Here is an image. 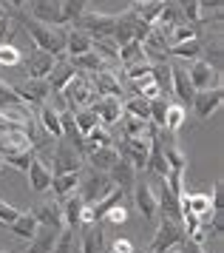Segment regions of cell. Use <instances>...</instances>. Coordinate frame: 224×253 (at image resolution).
Masks as SVG:
<instances>
[{
	"instance_id": "6da1fadb",
	"label": "cell",
	"mask_w": 224,
	"mask_h": 253,
	"mask_svg": "<svg viewBox=\"0 0 224 253\" xmlns=\"http://www.w3.org/2000/svg\"><path fill=\"white\" fill-rule=\"evenodd\" d=\"M63 100H66L68 111H79V108H91V105L97 103V88H94V83H91L88 74H82V71H77L71 80H68V85L63 88Z\"/></svg>"
},
{
	"instance_id": "7a4b0ae2",
	"label": "cell",
	"mask_w": 224,
	"mask_h": 253,
	"mask_svg": "<svg viewBox=\"0 0 224 253\" xmlns=\"http://www.w3.org/2000/svg\"><path fill=\"white\" fill-rule=\"evenodd\" d=\"M150 29L153 26L145 23V20H139V14L134 12V9H128V12L116 14V23H113V32L111 37L119 43V46H125V43H145V37L150 35Z\"/></svg>"
},
{
	"instance_id": "3957f363",
	"label": "cell",
	"mask_w": 224,
	"mask_h": 253,
	"mask_svg": "<svg viewBox=\"0 0 224 253\" xmlns=\"http://www.w3.org/2000/svg\"><path fill=\"white\" fill-rule=\"evenodd\" d=\"M156 233H153V239H150V248L148 253H168L173 248H179L182 242L187 239V233L182 228V222H173V219H165L159 216L156 219Z\"/></svg>"
},
{
	"instance_id": "277c9868",
	"label": "cell",
	"mask_w": 224,
	"mask_h": 253,
	"mask_svg": "<svg viewBox=\"0 0 224 253\" xmlns=\"http://www.w3.org/2000/svg\"><path fill=\"white\" fill-rule=\"evenodd\" d=\"M113 188L111 176L102 171H94V168H88L85 171V176H79V185H77V194L82 196V202L85 205H94L97 199H102V196L108 194Z\"/></svg>"
},
{
	"instance_id": "5b68a950",
	"label": "cell",
	"mask_w": 224,
	"mask_h": 253,
	"mask_svg": "<svg viewBox=\"0 0 224 253\" xmlns=\"http://www.w3.org/2000/svg\"><path fill=\"white\" fill-rule=\"evenodd\" d=\"M113 23H116V14L111 12H85L79 20H74V29L91 37H111Z\"/></svg>"
},
{
	"instance_id": "8992f818",
	"label": "cell",
	"mask_w": 224,
	"mask_h": 253,
	"mask_svg": "<svg viewBox=\"0 0 224 253\" xmlns=\"http://www.w3.org/2000/svg\"><path fill=\"white\" fill-rule=\"evenodd\" d=\"M29 17L37 20V23H45V26H66L63 20V6L60 0H29Z\"/></svg>"
},
{
	"instance_id": "52a82bcc",
	"label": "cell",
	"mask_w": 224,
	"mask_h": 253,
	"mask_svg": "<svg viewBox=\"0 0 224 253\" xmlns=\"http://www.w3.org/2000/svg\"><path fill=\"white\" fill-rule=\"evenodd\" d=\"M82 157H79L77 151L68 145L66 139H57L54 145V157H51V173H74L82 168Z\"/></svg>"
},
{
	"instance_id": "ba28073f",
	"label": "cell",
	"mask_w": 224,
	"mask_h": 253,
	"mask_svg": "<svg viewBox=\"0 0 224 253\" xmlns=\"http://www.w3.org/2000/svg\"><path fill=\"white\" fill-rule=\"evenodd\" d=\"M224 103V88L222 85H210V88H204V91H196L193 94V108H196V117H202V120H210V117L222 108Z\"/></svg>"
},
{
	"instance_id": "9c48e42d",
	"label": "cell",
	"mask_w": 224,
	"mask_h": 253,
	"mask_svg": "<svg viewBox=\"0 0 224 253\" xmlns=\"http://www.w3.org/2000/svg\"><path fill=\"white\" fill-rule=\"evenodd\" d=\"M134 205H136V211L142 213V219H148V222H156L159 219L156 191L148 182H142V179H136V185H134Z\"/></svg>"
},
{
	"instance_id": "30bf717a",
	"label": "cell",
	"mask_w": 224,
	"mask_h": 253,
	"mask_svg": "<svg viewBox=\"0 0 224 253\" xmlns=\"http://www.w3.org/2000/svg\"><path fill=\"white\" fill-rule=\"evenodd\" d=\"M91 111L100 117V126L111 128L116 126L119 120H122V97H111V94H102V97H97V103L91 105Z\"/></svg>"
},
{
	"instance_id": "8fae6325",
	"label": "cell",
	"mask_w": 224,
	"mask_h": 253,
	"mask_svg": "<svg viewBox=\"0 0 224 253\" xmlns=\"http://www.w3.org/2000/svg\"><path fill=\"white\" fill-rule=\"evenodd\" d=\"M14 91H17V97H20L23 103L29 105H40L48 103V97H51V85H48V80H34V77H29L26 83H20V85H14Z\"/></svg>"
},
{
	"instance_id": "7c38bea8",
	"label": "cell",
	"mask_w": 224,
	"mask_h": 253,
	"mask_svg": "<svg viewBox=\"0 0 224 253\" xmlns=\"http://www.w3.org/2000/svg\"><path fill=\"white\" fill-rule=\"evenodd\" d=\"M148 142H150V139H142V137H125L122 142H119L116 154H119L122 160L131 162L136 171H142V168H145V162H148Z\"/></svg>"
},
{
	"instance_id": "4fadbf2b",
	"label": "cell",
	"mask_w": 224,
	"mask_h": 253,
	"mask_svg": "<svg viewBox=\"0 0 224 253\" xmlns=\"http://www.w3.org/2000/svg\"><path fill=\"white\" fill-rule=\"evenodd\" d=\"M32 216L37 219V225H48V228H57V230L66 228L60 199H43V202H37V205H34V211H32Z\"/></svg>"
},
{
	"instance_id": "5bb4252c",
	"label": "cell",
	"mask_w": 224,
	"mask_h": 253,
	"mask_svg": "<svg viewBox=\"0 0 224 253\" xmlns=\"http://www.w3.org/2000/svg\"><path fill=\"white\" fill-rule=\"evenodd\" d=\"M170 91L179 97V105H190L193 103V85H190V77H187V66L185 63H173L170 66Z\"/></svg>"
},
{
	"instance_id": "9a60e30c",
	"label": "cell",
	"mask_w": 224,
	"mask_h": 253,
	"mask_svg": "<svg viewBox=\"0 0 224 253\" xmlns=\"http://www.w3.org/2000/svg\"><path fill=\"white\" fill-rule=\"evenodd\" d=\"M54 63H57V57H54V54H48V51H43V48L29 51V57L23 60L26 74L34 77V80H45V77H48V71L54 69Z\"/></svg>"
},
{
	"instance_id": "2e32d148",
	"label": "cell",
	"mask_w": 224,
	"mask_h": 253,
	"mask_svg": "<svg viewBox=\"0 0 224 253\" xmlns=\"http://www.w3.org/2000/svg\"><path fill=\"white\" fill-rule=\"evenodd\" d=\"M119 160V154H116V145H94V148L85 151V162H88V168L94 171H102L108 173L116 165Z\"/></svg>"
},
{
	"instance_id": "e0dca14e",
	"label": "cell",
	"mask_w": 224,
	"mask_h": 253,
	"mask_svg": "<svg viewBox=\"0 0 224 253\" xmlns=\"http://www.w3.org/2000/svg\"><path fill=\"white\" fill-rule=\"evenodd\" d=\"M108 176H111L113 188H119L122 194H131V191H134V185H136V179H139V171H136L128 160H122V157H119V160H116V165L108 171Z\"/></svg>"
},
{
	"instance_id": "ac0fdd59",
	"label": "cell",
	"mask_w": 224,
	"mask_h": 253,
	"mask_svg": "<svg viewBox=\"0 0 224 253\" xmlns=\"http://www.w3.org/2000/svg\"><path fill=\"white\" fill-rule=\"evenodd\" d=\"M216 74H219V71H216L207 60H193L190 66H187V77H190L193 91H204V88H210V83L216 80Z\"/></svg>"
},
{
	"instance_id": "d6986e66",
	"label": "cell",
	"mask_w": 224,
	"mask_h": 253,
	"mask_svg": "<svg viewBox=\"0 0 224 253\" xmlns=\"http://www.w3.org/2000/svg\"><path fill=\"white\" fill-rule=\"evenodd\" d=\"M26 173H29V185H32L34 194H45V191H51V176H54V173H51V168H48L40 157H34Z\"/></svg>"
},
{
	"instance_id": "ffe728a7",
	"label": "cell",
	"mask_w": 224,
	"mask_h": 253,
	"mask_svg": "<svg viewBox=\"0 0 224 253\" xmlns=\"http://www.w3.org/2000/svg\"><path fill=\"white\" fill-rule=\"evenodd\" d=\"M74 74H77V69L71 66V60H68L66 54H63V57H57L54 69L48 71V77H45V80H48V85H51V94H60V91H63Z\"/></svg>"
},
{
	"instance_id": "44dd1931",
	"label": "cell",
	"mask_w": 224,
	"mask_h": 253,
	"mask_svg": "<svg viewBox=\"0 0 224 253\" xmlns=\"http://www.w3.org/2000/svg\"><path fill=\"white\" fill-rule=\"evenodd\" d=\"M37 123L48 137L63 139V123H60V108H54L51 103H43L37 108Z\"/></svg>"
},
{
	"instance_id": "7402d4cb",
	"label": "cell",
	"mask_w": 224,
	"mask_h": 253,
	"mask_svg": "<svg viewBox=\"0 0 224 253\" xmlns=\"http://www.w3.org/2000/svg\"><path fill=\"white\" fill-rule=\"evenodd\" d=\"M82 233V253H102L105 251V233H102L100 222H91V225H79Z\"/></svg>"
},
{
	"instance_id": "603a6c76",
	"label": "cell",
	"mask_w": 224,
	"mask_h": 253,
	"mask_svg": "<svg viewBox=\"0 0 224 253\" xmlns=\"http://www.w3.org/2000/svg\"><path fill=\"white\" fill-rule=\"evenodd\" d=\"M57 236H60V230H57V228L37 225V230H34L32 239H29V253H51Z\"/></svg>"
},
{
	"instance_id": "cb8c5ba5",
	"label": "cell",
	"mask_w": 224,
	"mask_h": 253,
	"mask_svg": "<svg viewBox=\"0 0 224 253\" xmlns=\"http://www.w3.org/2000/svg\"><path fill=\"white\" fill-rule=\"evenodd\" d=\"M91 83H94V88H97V94H111V97H122V83H119V77L113 74L111 69L105 71H97V74H91Z\"/></svg>"
},
{
	"instance_id": "d4e9b609",
	"label": "cell",
	"mask_w": 224,
	"mask_h": 253,
	"mask_svg": "<svg viewBox=\"0 0 224 253\" xmlns=\"http://www.w3.org/2000/svg\"><path fill=\"white\" fill-rule=\"evenodd\" d=\"M82 196L74 191V194H68L66 199H60V208H63V222H66L68 230H77L79 228V213H82Z\"/></svg>"
},
{
	"instance_id": "484cf974",
	"label": "cell",
	"mask_w": 224,
	"mask_h": 253,
	"mask_svg": "<svg viewBox=\"0 0 224 253\" xmlns=\"http://www.w3.org/2000/svg\"><path fill=\"white\" fill-rule=\"evenodd\" d=\"M156 202H159V216L173 219V222H182V205H179V196L170 194L168 185H162V191L156 194Z\"/></svg>"
},
{
	"instance_id": "4316f807",
	"label": "cell",
	"mask_w": 224,
	"mask_h": 253,
	"mask_svg": "<svg viewBox=\"0 0 224 253\" xmlns=\"http://www.w3.org/2000/svg\"><path fill=\"white\" fill-rule=\"evenodd\" d=\"M91 46H94V37L85 35V32H79V29H71L66 37V57L85 54V51H91Z\"/></svg>"
},
{
	"instance_id": "83f0119b",
	"label": "cell",
	"mask_w": 224,
	"mask_h": 253,
	"mask_svg": "<svg viewBox=\"0 0 224 253\" xmlns=\"http://www.w3.org/2000/svg\"><path fill=\"white\" fill-rule=\"evenodd\" d=\"M68 60H71V66H74L77 71H82V74H85V71L97 74V71L111 69V66H108V63H105V60L94 51V48H91V51H85V54H77V57H68Z\"/></svg>"
},
{
	"instance_id": "f1b7e54d",
	"label": "cell",
	"mask_w": 224,
	"mask_h": 253,
	"mask_svg": "<svg viewBox=\"0 0 224 253\" xmlns=\"http://www.w3.org/2000/svg\"><path fill=\"white\" fill-rule=\"evenodd\" d=\"M79 185V171L74 173H54L51 176V194L57 196V199H66L68 194H74Z\"/></svg>"
},
{
	"instance_id": "f546056e",
	"label": "cell",
	"mask_w": 224,
	"mask_h": 253,
	"mask_svg": "<svg viewBox=\"0 0 224 253\" xmlns=\"http://www.w3.org/2000/svg\"><path fill=\"white\" fill-rule=\"evenodd\" d=\"M142 63H150L145 54V48H142V43H125V46H119V66L122 69H131V66H142Z\"/></svg>"
},
{
	"instance_id": "4dcf8cb0",
	"label": "cell",
	"mask_w": 224,
	"mask_h": 253,
	"mask_svg": "<svg viewBox=\"0 0 224 253\" xmlns=\"http://www.w3.org/2000/svg\"><path fill=\"white\" fill-rule=\"evenodd\" d=\"M119 126H122V134H125V137H142V139H150V134L156 131V128L150 126L148 120H136V117H131V114H122Z\"/></svg>"
},
{
	"instance_id": "1f68e13d",
	"label": "cell",
	"mask_w": 224,
	"mask_h": 253,
	"mask_svg": "<svg viewBox=\"0 0 224 253\" xmlns=\"http://www.w3.org/2000/svg\"><path fill=\"white\" fill-rule=\"evenodd\" d=\"M94 51L100 54L108 66H119V43L113 37H94Z\"/></svg>"
},
{
	"instance_id": "d6a6232c",
	"label": "cell",
	"mask_w": 224,
	"mask_h": 253,
	"mask_svg": "<svg viewBox=\"0 0 224 253\" xmlns=\"http://www.w3.org/2000/svg\"><path fill=\"white\" fill-rule=\"evenodd\" d=\"M122 199H125V194H122V191H119V188H111V191H108V194L102 196V199H97V202L91 205L94 222H102V219H105V213H108V211H111L113 205H119Z\"/></svg>"
},
{
	"instance_id": "836d02e7",
	"label": "cell",
	"mask_w": 224,
	"mask_h": 253,
	"mask_svg": "<svg viewBox=\"0 0 224 253\" xmlns=\"http://www.w3.org/2000/svg\"><path fill=\"white\" fill-rule=\"evenodd\" d=\"M193 37H202V29L199 26H193V23H179V26H173L168 32V48L170 46H176V43H185V40H193Z\"/></svg>"
},
{
	"instance_id": "e575fe53",
	"label": "cell",
	"mask_w": 224,
	"mask_h": 253,
	"mask_svg": "<svg viewBox=\"0 0 224 253\" xmlns=\"http://www.w3.org/2000/svg\"><path fill=\"white\" fill-rule=\"evenodd\" d=\"M199 51H202V37H193V40H185L168 48V54H173L176 60H196Z\"/></svg>"
},
{
	"instance_id": "d590c367",
	"label": "cell",
	"mask_w": 224,
	"mask_h": 253,
	"mask_svg": "<svg viewBox=\"0 0 224 253\" xmlns=\"http://www.w3.org/2000/svg\"><path fill=\"white\" fill-rule=\"evenodd\" d=\"M11 228V233H14V236H20V239H32V233L34 230H37V219L32 216V211H29V213H17V219H14V222H11L9 225Z\"/></svg>"
},
{
	"instance_id": "8d00e7d4",
	"label": "cell",
	"mask_w": 224,
	"mask_h": 253,
	"mask_svg": "<svg viewBox=\"0 0 224 253\" xmlns=\"http://www.w3.org/2000/svg\"><path fill=\"white\" fill-rule=\"evenodd\" d=\"M185 117H187L185 105L170 103V105H168V114H165V126H162V131H168V134H176V131L185 126Z\"/></svg>"
},
{
	"instance_id": "74e56055",
	"label": "cell",
	"mask_w": 224,
	"mask_h": 253,
	"mask_svg": "<svg viewBox=\"0 0 224 253\" xmlns=\"http://www.w3.org/2000/svg\"><path fill=\"white\" fill-rule=\"evenodd\" d=\"M165 3L168 0H145V3H139V6H131L136 14H139V20H145V23H156V17H159V12L165 9Z\"/></svg>"
},
{
	"instance_id": "f35d334b",
	"label": "cell",
	"mask_w": 224,
	"mask_h": 253,
	"mask_svg": "<svg viewBox=\"0 0 224 253\" xmlns=\"http://www.w3.org/2000/svg\"><path fill=\"white\" fill-rule=\"evenodd\" d=\"M150 80L156 83V88L162 94L170 91V63H165V60L150 63Z\"/></svg>"
},
{
	"instance_id": "ab89813d",
	"label": "cell",
	"mask_w": 224,
	"mask_h": 253,
	"mask_svg": "<svg viewBox=\"0 0 224 253\" xmlns=\"http://www.w3.org/2000/svg\"><path fill=\"white\" fill-rule=\"evenodd\" d=\"M88 3L91 0H60V6H63V20H66V23L79 20L82 14L88 12Z\"/></svg>"
},
{
	"instance_id": "60d3db41",
	"label": "cell",
	"mask_w": 224,
	"mask_h": 253,
	"mask_svg": "<svg viewBox=\"0 0 224 253\" xmlns=\"http://www.w3.org/2000/svg\"><path fill=\"white\" fill-rule=\"evenodd\" d=\"M148 105H150V100L134 94V97L122 100V111L125 114H131V117H136V120H148Z\"/></svg>"
},
{
	"instance_id": "b9f144b4",
	"label": "cell",
	"mask_w": 224,
	"mask_h": 253,
	"mask_svg": "<svg viewBox=\"0 0 224 253\" xmlns=\"http://www.w3.org/2000/svg\"><path fill=\"white\" fill-rule=\"evenodd\" d=\"M74 126H77V131L85 137L88 131H94V128L100 126V117L94 114L91 108H79V111H74Z\"/></svg>"
},
{
	"instance_id": "7bdbcfd3",
	"label": "cell",
	"mask_w": 224,
	"mask_h": 253,
	"mask_svg": "<svg viewBox=\"0 0 224 253\" xmlns=\"http://www.w3.org/2000/svg\"><path fill=\"white\" fill-rule=\"evenodd\" d=\"M176 6H179L185 23L199 26V20H202V6H199V0H176Z\"/></svg>"
},
{
	"instance_id": "ee69618b",
	"label": "cell",
	"mask_w": 224,
	"mask_h": 253,
	"mask_svg": "<svg viewBox=\"0 0 224 253\" xmlns=\"http://www.w3.org/2000/svg\"><path fill=\"white\" fill-rule=\"evenodd\" d=\"M20 63H23V54L14 43H3V46H0V69H3V66H6V69H14V66H20Z\"/></svg>"
},
{
	"instance_id": "f6af8a7d",
	"label": "cell",
	"mask_w": 224,
	"mask_h": 253,
	"mask_svg": "<svg viewBox=\"0 0 224 253\" xmlns=\"http://www.w3.org/2000/svg\"><path fill=\"white\" fill-rule=\"evenodd\" d=\"M11 37H14V23H11V17H9V3L3 0L0 3V46L11 43Z\"/></svg>"
},
{
	"instance_id": "bcb514c9",
	"label": "cell",
	"mask_w": 224,
	"mask_h": 253,
	"mask_svg": "<svg viewBox=\"0 0 224 253\" xmlns=\"http://www.w3.org/2000/svg\"><path fill=\"white\" fill-rule=\"evenodd\" d=\"M51 253H74V230H66V228L60 230Z\"/></svg>"
},
{
	"instance_id": "7dc6e473",
	"label": "cell",
	"mask_w": 224,
	"mask_h": 253,
	"mask_svg": "<svg viewBox=\"0 0 224 253\" xmlns=\"http://www.w3.org/2000/svg\"><path fill=\"white\" fill-rule=\"evenodd\" d=\"M17 103H23V100L17 97L14 85L6 80H0V108H9V105H17Z\"/></svg>"
},
{
	"instance_id": "c3c4849f",
	"label": "cell",
	"mask_w": 224,
	"mask_h": 253,
	"mask_svg": "<svg viewBox=\"0 0 224 253\" xmlns=\"http://www.w3.org/2000/svg\"><path fill=\"white\" fill-rule=\"evenodd\" d=\"M105 219H108L111 225H125V222H128V208H125L122 202H119V205H113L111 211L105 213Z\"/></svg>"
},
{
	"instance_id": "681fc988",
	"label": "cell",
	"mask_w": 224,
	"mask_h": 253,
	"mask_svg": "<svg viewBox=\"0 0 224 253\" xmlns=\"http://www.w3.org/2000/svg\"><path fill=\"white\" fill-rule=\"evenodd\" d=\"M17 213H20V211H17L14 205H9V202L0 199V222H3V225H11V222L17 219Z\"/></svg>"
},
{
	"instance_id": "f907efd6",
	"label": "cell",
	"mask_w": 224,
	"mask_h": 253,
	"mask_svg": "<svg viewBox=\"0 0 224 253\" xmlns=\"http://www.w3.org/2000/svg\"><path fill=\"white\" fill-rule=\"evenodd\" d=\"M111 253H136V248L131 239H116L111 245Z\"/></svg>"
},
{
	"instance_id": "816d5d0a",
	"label": "cell",
	"mask_w": 224,
	"mask_h": 253,
	"mask_svg": "<svg viewBox=\"0 0 224 253\" xmlns=\"http://www.w3.org/2000/svg\"><path fill=\"white\" fill-rule=\"evenodd\" d=\"M179 253H204V248L199 245V242H193V239H185L179 245Z\"/></svg>"
},
{
	"instance_id": "f5cc1de1",
	"label": "cell",
	"mask_w": 224,
	"mask_h": 253,
	"mask_svg": "<svg viewBox=\"0 0 224 253\" xmlns=\"http://www.w3.org/2000/svg\"><path fill=\"white\" fill-rule=\"evenodd\" d=\"M199 6L207 9V12H219V9L224 6V0H199Z\"/></svg>"
},
{
	"instance_id": "db71d44e",
	"label": "cell",
	"mask_w": 224,
	"mask_h": 253,
	"mask_svg": "<svg viewBox=\"0 0 224 253\" xmlns=\"http://www.w3.org/2000/svg\"><path fill=\"white\" fill-rule=\"evenodd\" d=\"M6 3H9V6H14V9H23V6H26L29 0H6Z\"/></svg>"
},
{
	"instance_id": "11a10c76",
	"label": "cell",
	"mask_w": 224,
	"mask_h": 253,
	"mask_svg": "<svg viewBox=\"0 0 224 253\" xmlns=\"http://www.w3.org/2000/svg\"><path fill=\"white\" fill-rule=\"evenodd\" d=\"M139 3H145V0H131V6H139Z\"/></svg>"
},
{
	"instance_id": "9f6ffc18",
	"label": "cell",
	"mask_w": 224,
	"mask_h": 253,
	"mask_svg": "<svg viewBox=\"0 0 224 253\" xmlns=\"http://www.w3.org/2000/svg\"><path fill=\"white\" fill-rule=\"evenodd\" d=\"M0 168H3V157H0Z\"/></svg>"
},
{
	"instance_id": "6f0895ef",
	"label": "cell",
	"mask_w": 224,
	"mask_h": 253,
	"mask_svg": "<svg viewBox=\"0 0 224 253\" xmlns=\"http://www.w3.org/2000/svg\"><path fill=\"white\" fill-rule=\"evenodd\" d=\"M0 253H9V251H0Z\"/></svg>"
},
{
	"instance_id": "680465c9",
	"label": "cell",
	"mask_w": 224,
	"mask_h": 253,
	"mask_svg": "<svg viewBox=\"0 0 224 253\" xmlns=\"http://www.w3.org/2000/svg\"><path fill=\"white\" fill-rule=\"evenodd\" d=\"M0 251H3V248H0Z\"/></svg>"
}]
</instances>
